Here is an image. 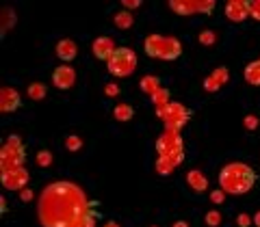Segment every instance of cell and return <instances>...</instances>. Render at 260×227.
Returning a JSON list of instances; mask_svg holds the SVG:
<instances>
[{"mask_svg": "<svg viewBox=\"0 0 260 227\" xmlns=\"http://www.w3.org/2000/svg\"><path fill=\"white\" fill-rule=\"evenodd\" d=\"M139 87H141V91L145 93V95H156L160 89H162V85H160V78L158 76H143L141 78V83H139Z\"/></svg>", "mask_w": 260, "mask_h": 227, "instance_id": "ac0fdd59", "label": "cell"}, {"mask_svg": "<svg viewBox=\"0 0 260 227\" xmlns=\"http://www.w3.org/2000/svg\"><path fill=\"white\" fill-rule=\"evenodd\" d=\"M107 69L117 78H126L130 74H135V69H137V52L133 50V48H117L115 54L107 61Z\"/></svg>", "mask_w": 260, "mask_h": 227, "instance_id": "8992f818", "label": "cell"}, {"mask_svg": "<svg viewBox=\"0 0 260 227\" xmlns=\"http://www.w3.org/2000/svg\"><path fill=\"white\" fill-rule=\"evenodd\" d=\"M104 93H107L109 97H115L119 93V87L117 85H107V87H104Z\"/></svg>", "mask_w": 260, "mask_h": 227, "instance_id": "836d02e7", "label": "cell"}, {"mask_svg": "<svg viewBox=\"0 0 260 227\" xmlns=\"http://www.w3.org/2000/svg\"><path fill=\"white\" fill-rule=\"evenodd\" d=\"M113 117L117 121H130L135 117V108L130 106V104H117V106L113 108Z\"/></svg>", "mask_w": 260, "mask_h": 227, "instance_id": "d6986e66", "label": "cell"}, {"mask_svg": "<svg viewBox=\"0 0 260 227\" xmlns=\"http://www.w3.org/2000/svg\"><path fill=\"white\" fill-rule=\"evenodd\" d=\"M15 24V13H13V9H5L3 11V35L7 32V28H11Z\"/></svg>", "mask_w": 260, "mask_h": 227, "instance_id": "484cf974", "label": "cell"}, {"mask_svg": "<svg viewBox=\"0 0 260 227\" xmlns=\"http://www.w3.org/2000/svg\"><path fill=\"white\" fill-rule=\"evenodd\" d=\"M65 147H68V152H78L83 147V139H80L78 134H70L68 139H65Z\"/></svg>", "mask_w": 260, "mask_h": 227, "instance_id": "d4e9b609", "label": "cell"}, {"mask_svg": "<svg viewBox=\"0 0 260 227\" xmlns=\"http://www.w3.org/2000/svg\"><path fill=\"white\" fill-rule=\"evenodd\" d=\"M249 15L251 20L260 22V0H249Z\"/></svg>", "mask_w": 260, "mask_h": 227, "instance_id": "f1b7e54d", "label": "cell"}, {"mask_svg": "<svg viewBox=\"0 0 260 227\" xmlns=\"http://www.w3.org/2000/svg\"><path fill=\"white\" fill-rule=\"evenodd\" d=\"M22 106V97L18 93V89L13 87H3L0 89V110L3 112H13Z\"/></svg>", "mask_w": 260, "mask_h": 227, "instance_id": "7c38bea8", "label": "cell"}, {"mask_svg": "<svg viewBox=\"0 0 260 227\" xmlns=\"http://www.w3.org/2000/svg\"><path fill=\"white\" fill-rule=\"evenodd\" d=\"M221 212H219V210H208L206 212V216H204V221H206V225L208 227H219L221 225Z\"/></svg>", "mask_w": 260, "mask_h": 227, "instance_id": "cb8c5ba5", "label": "cell"}, {"mask_svg": "<svg viewBox=\"0 0 260 227\" xmlns=\"http://www.w3.org/2000/svg\"><path fill=\"white\" fill-rule=\"evenodd\" d=\"M154 167H156V173L158 175H172L176 169H178L172 160H165V158H156V165H154Z\"/></svg>", "mask_w": 260, "mask_h": 227, "instance_id": "7402d4cb", "label": "cell"}, {"mask_svg": "<svg viewBox=\"0 0 260 227\" xmlns=\"http://www.w3.org/2000/svg\"><path fill=\"white\" fill-rule=\"evenodd\" d=\"M243 124H245L247 130H256V128H258V117H256V115H247Z\"/></svg>", "mask_w": 260, "mask_h": 227, "instance_id": "4dcf8cb0", "label": "cell"}, {"mask_svg": "<svg viewBox=\"0 0 260 227\" xmlns=\"http://www.w3.org/2000/svg\"><path fill=\"white\" fill-rule=\"evenodd\" d=\"M20 197H22V201H30V199H32V191H30V188H24V191L20 193Z\"/></svg>", "mask_w": 260, "mask_h": 227, "instance_id": "e575fe53", "label": "cell"}, {"mask_svg": "<svg viewBox=\"0 0 260 227\" xmlns=\"http://www.w3.org/2000/svg\"><path fill=\"white\" fill-rule=\"evenodd\" d=\"M237 223H239V227H249L251 223H254V216H249L247 212H241L239 218H237Z\"/></svg>", "mask_w": 260, "mask_h": 227, "instance_id": "f546056e", "label": "cell"}, {"mask_svg": "<svg viewBox=\"0 0 260 227\" xmlns=\"http://www.w3.org/2000/svg\"><path fill=\"white\" fill-rule=\"evenodd\" d=\"M76 83V69L72 65H59L54 71H52V85L61 91H68Z\"/></svg>", "mask_w": 260, "mask_h": 227, "instance_id": "30bf717a", "label": "cell"}, {"mask_svg": "<svg viewBox=\"0 0 260 227\" xmlns=\"http://www.w3.org/2000/svg\"><path fill=\"white\" fill-rule=\"evenodd\" d=\"M254 225H256V227H260V210L254 214Z\"/></svg>", "mask_w": 260, "mask_h": 227, "instance_id": "74e56055", "label": "cell"}, {"mask_svg": "<svg viewBox=\"0 0 260 227\" xmlns=\"http://www.w3.org/2000/svg\"><path fill=\"white\" fill-rule=\"evenodd\" d=\"M37 165L39 167H50L52 165V152H48V149H42L37 154Z\"/></svg>", "mask_w": 260, "mask_h": 227, "instance_id": "4316f807", "label": "cell"}, {"mask_svg": "<svg viewBox=\"0 0 260 227\" xmlns=\"http://www.w3.org/2000/svg\"><path fill=\"white\" fill-rule=\"evenodd\" d=\"M217 42V37H215V32L213 30H204V32H200V44H204V46H213Z\"/></svg>", "mask_w": 260, "mask_h": 227, "instance_id": "83f0119b", "label": "cell"}, {"mask_svg": "<svg viewBox=\"0 0 260 227\" xmlns=\"http://www.w3.org/2000/svg\"><path fill=\"white\" fill-rule=\"evenodd\" d=\"M0 212H3V214L7 212V201H5V197L0 199Z\"/></svg>", "mask_w": 260, "mask_h": 227, "instance_id": "d590c367", "label": "cell"}, {"mask_svg": "<svg viewBox=\"0 0 260 227\" xmlns=\"http://www.w3.org/2000/svg\"><path fill=\"white\" fill-rule=\"evenodd\" d=\"M186 184L191 186L193 193H204V191H208V180H206V175L202 173L200 169H191V171L186 173Z\"/></svg>", "mask_w": 260, "mask_h": 227, "instance_id": "2e32d148", "label": "cell"}, {"mask_svg": "<svg viewBox=\"0 0 260 227\" xmlns=\"http://www.w3.org/2000/svg\"><path fill=\"white\" fill-rule=\"evenodd\" d=\"M223 197H225V193H223L221 188L210 193V199H213V204H223Z\"/></svg>", "mask_w": 260, "mask_h": 227, "instance_id": "d6a6232c", "label": "cell"}, {"mask_svg": "<svg viewBox=\"0 0 260 227\" xmlns=\"http://www.w3.org/2000/svg\"><path fill=\"white\" fill-rule=\"evenodd\" d=\"M98 201L89 199L78 184L52 182L39 195L37 216L44 227H95Z\"/></svg>", "mask_w": 260, "mask_h": 227, "instance_id": "6da1fadb", "label": "cell"}, {"mask_svg": "<svg viewBox=\"0 0 260 227\" xmlns=\"http://www.w3.org/2000/svg\"><path fill=\"white\" fill-rule=\"evenodd\" d=\"M156 115L160 117V121L165 124L167 130H180L191 121V108H186L180 102H169L167 106H162L156 110Z\"/></svg>", "mask_w": 260, "mask_h": 227, "instance_id": "52a82bcc", "label": "cell"}, {"mask_svg": "<svg viewBox=\"0 0 260 227\" xmlns=\"http://www.w3.org/2000/svg\"><path fill=\"white\" fill-rule=\"evenodd\" d=\"M174 227H189V223H186V221H176Z\"/></svg>", "mask_w": 260, "mask_h": 227, "instance_id": "f35d334b", "label": "cell"}, {"mask_svg": "<svg viewBox=\"0 0 260 227\" xmlns=\"http://www.w3.org/2000/svg\"><path fill=\"white\" fill-rule=\"evenodd\" d=\"M26 162V145L18 134H11L0 149V173L22 169Z\"/></svg>", "mask_w": 260, "mask_h": 227, "instance_id": "5b68a950", "label": "cell"}, {"mask_svg": "<svg viewBox=\"0 0 260 227\" xmlns=\"http://www.w3.org/2000/svg\"><path fill=\"white\" fill-rule=\"evenodd\" d=\"M243 76H245V83H247V85L260 87V59L247 63V65H245V71H243Z\"/></svg>", "mask_w": 260, "mask_h": 227, "instance_id": "e0dca14e", "label": "cell"}, {"mask_svg": "<svg viewBox=\"0 0 260 227\" xmlns=\"http://www.w3.org/2000/svg\"><path fill=\"white\" fill-rule=\"evenodd\" d=\"M102 227H121V225H119V223H115V221H107Z\"/></svg>", "mask_w": 260, "mask_h": 227, "instance_id": "8d00e7d4", "label": "cell"}, {"mask_svg": "<svg viewBox=\"0 0 260 227\" xmlns=\"http://www.w3.org/2000/svg\"><path fill=\"white\" fill-rule=\"evenodd\" d=\"M143 50L150 59H160V61H176L182 56V44L176 37L169 35H148L143 42Z\"/></svg>", "mask_w": 260, "mask_h": 227, "instance_id": "3957f363", "label": "cell"}, {"mask_svg": "<svg viewBox=\"0 0 260 227\" xmlns=\"http://www.w3.org/2000/svg\"><path fill=\"white\" fill-rule=\"evenodd\" d=\"M121 7H124V9L128 11H133V9H139L141 7V0H124V3H121Z\"/></svg>", "mask_w": 260, "mask_h": 227, "instance_id": "1f68e13d", "label": "cell"}, {"mask_svg": "<svg viewBox=\"0 0 260 227\" xmlns=\"http://www.w3.org/2000/svg\"><path fill=\"white\" fill-rule=\"evenodd\" d=\"M225 18L230 22H243L249 18V0H228L225 3Z\"/></svg>", "mask_w": 260, "mask_h": 227, "instance_id": "8fae6325", "label": "cell"}, {"mask_svg": "<svg viewBox=\"0 0 260 227\" xmlns=\"http://www.w3.org/2000/svg\"><path fill=\"white\" fill-rule=\"evenodd\" d=\"M228 78H230V71H228L225 67H217L204 78V89L208 93H215L228 83Z\"/></svg>", "mask_w": 260, "mask_h": 227, "instance_id": "5bb4252c", "label": "cell"}, {"mask_svg": "<svg viewBox=\"0 0 260 227\" xmlns=\"http://www.w3.org/2000/svg\"><path fill=\"white\" fill-rule=\"evenodd\" d=\"M156 152L158 158L172 160L176 167H180L184 162V141L182 134L178 130H162V134L156 139Z\"/></svg>", "mask_w": 260, "mask_h": 227, "instance_id": "277c9868", "label": "cell"}, {"mask_svg": "<svg viewBox=\"0 0 260 227\" xmlns=\"http://www.w3.org/2000/svg\"><path fill=\"white\" fill-rule=\"evenodd\" d=\"M0 180H3V186L7 191L22 193L28 186L30 173H28L26 167H22V169H15V171H3V173H0Z\"/></svg>", "mask_w": 260, "mask_h": 227, "instance_id": "9c48e42d", "label": "cell"}, {"mask_svg": "<svg viewBox=\"0 0 260 227\" xmlns=\"http://www.w3.org/2000/svg\"><path fill=\"white\" fill-rule=\"evenodd\" d=\"M169 7L178 15H198V13L208 15V13H213L217 5L213 0H172Z\"/></svg>", "mask_w": 260, "mask_h": 227, "instance_id": "ba28073f", "label": "cell"}, {"mask_svg": "<svg viewBox=\"0 0 260 227\" xmlns=\"http://www.w3.org/2000/svg\"><path fill=\"white\" fill-rule=\"evenodd\" d=\"M113 22H115L117 28H130L135 24V18L130 11H119V13H115V20Z\"/></svg>", "mask_w": 260, "mask_h": 227, "instance_id": "44dd1931", "label": "cell"}, {"mask_svg": "<svg viewBox=\"0 0 260 227\" xmlns=\"http://www.w3.org/2000/svg\"><path fill=\"white\" fill-rule=\"evenodd\" d=\"M152 102H154V108H156V110L162 108V106H167V104L172 102V100H169V89L162 87L156 95H152Z\"/></svg>", "mask_w": 260, "mask_h": 227, "instance_id": "603a6c76", "label": "cell"}, {"mask_svg": "<svg viewBox=\"0 0 260 227\" xmlns=\"http://www.w3.org/2000/svg\"><path fill=\"white\" fill-rule=\"evenodd\" d=\"M56 56H59L61 61L65 63H70V61H74L76 59V54H78V46L72 42V39H61L59 44H56Z\"/></svg>", "mask_w": 260, "mask_h": 227, "instance_id": "9a60e30c", "label": "cell"}, {"mask_svg": "<svg viewBox=\"0 0 260 227\" xmlns=\"http://www.w3.org/2000/svg\"><path fill=\"white\" fill-rule=\"evenodd\" d=\"M258 175L245 162H228L219 171V186L225 195H245L256 186Z\"/></svg>", "mask_w": 260, "mask_h": 227, "instance_id": "7a4b0ae2", "label": "cell"}, {"mask_svg": "<svg viewBox=\"0 0 260 227\" xmlns=\"http://www.w3.org/2000/svg\"><path fill=\"white\" fill-rule=\"evenodd\" d=\"M115 50H117V46L111 37H95L91 44V52L95 59H100V61H109L111 56L115 54Z\"/></svg>", "mask_w": 260, "mask_h": 227, "instance_id": "4fadbf2b", "label": "cell"}, {"mask_svg": "<svg viewBox=\"0 0 260 227\" xmlns=\"http://www.w3.org/2000/svg\"><path fill=\"white\" fill-rule=\"evenodd\" d=\"M28 97L30 100H35V102H39V100H44L46 97V93H48V89H46V85L44 83H32V85H28Z\"/></svg>", "mask_w": 260, "mask_h": 227, "instance_id": "ffe728a7", "label": "cell"}]
</instances>
